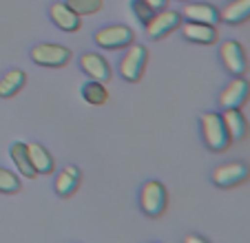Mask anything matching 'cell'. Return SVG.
Instances as JSON below:
<instances>
[{
  "mask_svg": "<svg viewBox=\"0 0 250 243\" xmlns=\"http://www.w3.org/2000/svg\"><path fill=\"white\" fill-rule=\"evenodd\" d=\"M202 137L204 144L212 150V153H224V150L230 146V137L226 133V126H224L222 113H204L202 115Z\"/></svg>",
  "mask_w": 250,
  "mask_h": 243,
  "instance_id": "1",
  "label": "cell"
},
{
  "mask_svg": "<svg viewBox=\"0 0 250 243\" xmlns=\"http://www.w3.org/2000/svg\"><path fill=\"white\" fill-rule=\"evenodd\" d=\"M93 40L100 49L118 51V49H126L135 42V33H133V29L126 27V24H109V27L98 29Z\"/></svg>",
  "mask_w": 250,
  "mask_h": 243,
  "instance_id": "2",
  "label": "cell"
},
{
  "mask_svg": "<svg viewBox=\"0 0 250 243\" xmlns=\"http://www.w3.org/2000/svg\"><path fill=\"white\" fill-rule=\"evenodd\" d=\"M146 62H148V49L144 44H135L126 47V53L120 60V75L126 82H140L144 78L146 71Z\"/></svg>",
  "mask_w": 250,
  "mask_h": 243,
  "instance_id": "3",
  "label": "cell"
},
{
  "mask_svg": "<svg viewBox=\"0 0 250 243\" xmlns=\"http://www.w3.org/2000/svg\"><path fill=\"white\" fill-rule=\"evenodd\" d=\"M166 203H168V192L166 186L157 179H151L142 186L140 190V208L144 210V215L148 217H160L164 215Z\"/></svg>",
  "mask_w": 250,
  "mask_h": 243,
  "instance_id": "4",
  "label": "cell"
},
{
  "mask_svg": "<svg viewBox=\"0 0 250 243\" xmlns=\"http://www.w3.org/2000/svg\"><path fill=\"white\" fill-rule=\"evenodd\" d=\"M182 14L180 11H173V9H162V11H155L153 18L144 24V31L151 40H162L166 38L168 33H173L175 29L182 27Z\"/></svg>",
  "mask_w": 250,
  "mask_h": 243,
  "instance_id": "5",
  "label": "cell"
},
{
  "mask_svg": "<svg viewBox=\"0 0 250 243\" xmlns=\"http://www.w3.org/2000/svg\"><path fill=\"white\" fill-rule=\"evenodd\" d=\"M29 56H31V60L40 66L62 69V66L69 64V60H71V49L62 47V44L42 42V44H38V47H33Z\"/></svg>",
  "mask_w": 250,
  "mask_h": 243,
  "instance_id": "6",
  "label": "cell"
},
{
  "mask_svg": "<svg viewBox=\"0 0 250 243\" xmlns=\"http://www.w3.org/2000/svg\"><path fill=\"white\" fill-rule=\"evenodd\" d=\"M250 177V168L246 162H228L212 170V183L219 188H235Z\"/></svg>",
  "mask_w": 250,
  "mask_h": 243,
  "instance_id": "7",
  "label": "cell"
},
{
  "mask_svg": "<svg viewBox=\"0 0 250 243\" xmlns=\"http://www.w3.org/2000/svg\"><path fill=\"white\" fill-rule=\"evenodd\" d=\"M248 98H250V82L244 75H237L219 93V106L224 111H228V108H241L248 102Z\"/></svg>",
  "mask_w": 250,
  "mask_h": 243,
  "instance_id": "8",
  "label": "cell"
},
{
  "mask_svg": "<svg viewBox=\"0 0 250 243\" xmlns=\"http://www.w3.org/2000/svg\"><path fill=\"white\" fill-rule=\"evenodd\" d=\"M219 58H222L224 69H226L232 78L246 73V66H248V62H246V51L237 40H226V42L219 47Z\"/></svg>",
  "mask_w": 250,
  "mask_h": 243,
  "instance_id": "9",
  "label": "cell"
},
{
  "mask_svg": "<svg viewBox=\"0 0 250 243\" xmlns=\"http://www.w3.org/2000/svg\"><path fill=\"white\" fill-rule=\"evenodd\" d=\"M80 69H82V73L89 75V80H98V82H109V80L113 78V69H111L109 60L98 51L82 53Z\"/></svg>",
  "mask_w": 250,
  "mask_h": 243,
  "instance_id": "10",
  "label": "cell"
},
{
  "mask_svg": "<svg viewBox=\"0 0 250 243\" xmlns=\"http://www.w3.org/2000/svg\"><path fill=\"white\" fill-rule=\"evenodd\" d=\"M182 18L190 20V22H202V24H210V27H217L222 22V16L219 9L210 2H188L182 9Z\"/></svg>",
  "mask_w": 250,
  "mask_h": 243,
  "instance_id": "11",
  "label": "cell"
},
{
  "mask_svg": "<svg viewBox=\"0 0 250 243\" xmlns=\"http://www.w3.org/2000/svg\"><path fill=\"white\" fill-rule=\"evenodd\" d=\"M49 18H51V22L56 24L58 29H62V31H66V33H76V31H80V27H82V18L71 9L66 2H53V5L49 7Z\"/></svg>",
  "mask_w": 250,
  "mask_h": 243,
  "instance_id": "12",
  "label": "cell"
},
{
  "mask_svg": "<svg viewBox=\"0 0 250 243\" xmlns=\"http://www.w3.org/2000/svg\"><path fill=\"white\" fill-rule=\"evenodd\" d=\"M182 36L188 40V42H195V44H217L219 40V33H217V27H210V24H202V22H182Z\"/></svg>",
  "mask_w": 250,
  "mask_h": 243,
  "instance_id": "13",
  "label": "cell"
},
{
  "mask_svg": "<svg viewBox=\"0 0 250 243\" xmlns=\"http://www.w3.org/2000/svg\"><path fill=\"white\" fill-rule=\"evenodd\" d=\"M27 153H29V162H31L36 175H51L56 170V159L51 157V153L42 144H38V142L27 144Z\"/></svg>",
  "mask_w": 250,
  "mask_h": 243,
  "instance_id": "14",
  "label": "cell"
},
{
  "mask_svg": "<svg viewBox=\"0 0 250 243\" xmlns=\"http://www.w3.org/2000/svg\"><path fill=\"white\" fill-rule=\"evenodd\" d=\"M224 126H226V133L230 137V142H241L248 135V122H246V115L239 111V108H228V111L222 113Z\"/></svg>",
  "mask_w": 250,
  "mask_h": 243,
  "instance_id": "15",
  "label": "cell"
},
{
  "mask_svg": "<svg viewBox=\"0 0 250 243\" xmlns=\"http://www.w3.org/2000/svg\"><path fill=\"white\" fill-rule=\"evenodd\" d=\"M24 84H27V73L22 69H9L0 78V98H14L24 89Z\"/></svg>",
  "mask_w": 250,
  "mask_h": 243,
  "instance_id": "16",
  "label": "cell"
},
{
  "mask_svg": "<svg viewBox=\"0 0 250 243\" xmlns=\"http://www.w3.org/2000/svg\"><path fill=\"white\" fill-rule=\"evenodd\" d=\"M80 168L78 166H64L60 173L56 175V192L60 197H69L78 190L80 186Z\"/></svg>",
  "mask_w": 250,
  "mask_h": 243,
  "instance_id": "17",
  "label": "cell"
},
{
  "mask_svg": "<svg viewBox=\"0 0 250 243\" xmlns=\"http://www.w3.org/2000/svg\"><path fill=\"white\" fill-rule=\"evenodd\" d=\"M9 157L14 162L16 170L20 173V177H24V179L36 177V170H33L31 162H29V153H27V144L24 142H14L9 146Z\"/></svg>",
  "mask_w": 250,
  "mask_h": 243,
  "instance_id": "18",
  "label": "cell"
},
{
  "mask_svg": "<svg viewBox=\"0 0 250 243\" xmlns=\"http://www.w3.org/2000/svg\"><path fill=\"white\" fill-rule=\"evenodd\" d=\"M222 22L226 24H241L250 18V0H230L224 11H219Z\"/></svg>",
  "mask_w": 250,
  "mask_h": 243,
  "instance_id": "19",
  "label": "cell"
},
{
  "mask_svg": "<svg viewBox=\"0 0 250 243\" xmlns=\"http://www.w3.org/2000/svg\"><path fill=\"white\" fill-rule=\"evenodd\" d=\"M82 100L91 106H102V104L109 102V89L104 86V82H98V80H89L82 84Z\"/></svg>",
  "mask_w": 250,
  "mask_h": 243,
  "instance_id": "20",
  "label": "cell"
},
{
  "mask_svg": "<svg viewBox=\"0 0 250 243\" xmlns=\"http://www.w3.org/2000/svg\"><path fill=\"white\" fill-rule=\"evenodd\" d=\"M64 2H66V5H69L73 11H76L80 18L98 14V11L104 7V0H64Z\"/></svg>",
  "mask_w": 250,
  "mask_h": 243,
  "instance_id": "21",
  "label": "cell"
},
{
  "mask_svg": "<svg viewBox=\"0 0 250 243\" xmlns=\"http://www.w3.org/2000/svg\"><path fill=\"white\" fill-rule=\"evenodd\" d=\"M20 188H22V183H20L18 175L0 166V195H16V192H20Z\"/></svg>",
  "mask_w": 250,
  "mask_h": 243,
  "instance_id": "22",
  "label": "cell"
},
{
  "mask_svg": "<svg viewBox=\"0 0 250 243\" xmlns=\"http://www.w3.org/2000/svg\"><path fill=\"white\" fill-rule=\"evenodd\" d=\"M131 9H133L135 18L140 20L142 24H146L148 20L153 18V14H155V9H151V7H148L144 0H131Z\"/></svg>",
  "mask_w": 250,
  "mask_h": 243,
  "instance_id": "23",
  "label": "cell"
},
{
  "mask_svg": "<svg viewBox=\"0 0 250 243\" xmlns=\"http://www.w3.org/2000/svg\"><path fill=\"white\" fill-rule=\"evenodd\" d=\"M151 9H155V11H162V9H166V5H168V0H144Z\"/></svg>",
  "mask_w": 250,
  "mask_h": 243,
  "instance_id": "24",
  "label": "cell"
},
{
  "mask_svg": "<svg viewBox=\"0 0 250 243\" xmlns=\"http://www.w3.org/2000/svg\"><path fill=\"white\" fill-rule=\"evenodd\" d=\"M182 243H210V241H206V239L199 237V234H186Z\"/></svg>",
  "mask_w": 250,
  "mask_h": 243,
  "instance_id": "25",
  "label": "cell"
}]
</instances>
